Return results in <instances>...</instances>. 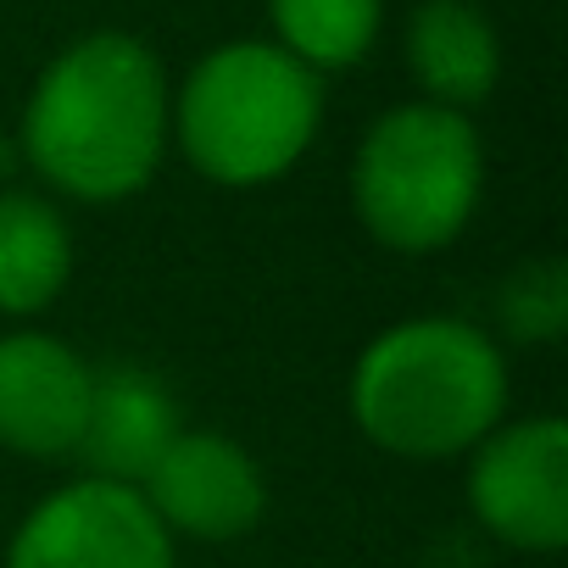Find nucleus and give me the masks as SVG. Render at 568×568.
Instances as JSON below:
<instances>
[{
  "label": "nucleus",
  "instance_id": "obj_3",
  "mask_svg": "<svg viewBox=\"0 0 568 568\" xmlns=\"http://www.w3.org/2000/svg\"><path fill=\"white\" fill-rule=\"evenodd\" d=\"M324 123V84L291 51L267 40H234L201 57L173 101V129L195 173L212 184L284 179Z\"/></svg>",
  "mask_w": 568,
  "mask_h": 568
},
{
  "label": "nucleus",
  "instance_id": "obj_9",
  "mask_svg": "<svg viewBox=\"0 0 568 568\" xmlns=\"http://www.w3.org/2000/svg\"><path fill=\"white\" fill-rule=\"evenodd\" d=\"M179 429H184L179 402L151 368L106 363L90 374V407H84V435L73 457H84L95 479L140 485Z\"/></svg>",
  "mask_w": 568,
  "mask_h": 568
},
{
  "label": "nucleus",
  "instance_id": "obj_6",
  "mask_svg": "<svg viewBox=\"0 0 568 568\" xmlns=\"http://www.w3.org/2000/svg\"><path fill=\"white\" fill-rule=\"evenodd\" d=\"M468 507L496 540L518 551H557L568 540V424H496L474 446Z\"/></svg>",
  "mask_w": 568,
  "mask_h": 568
},
{
  "label": "nucleus",
  "instance_id": "obj_10",
  "mask_svg": "<svg viewBox=\"0 0 568 568\" xmlns=\"http://www.w3.org/2000/svg\"><path fill=\"white\" fill-rule=\"evenodd\" d=\"M407 68L435 106H474L496 90L501 45L474 0H424L407 23Z\"/></svg>",
  "mask_w": 568,
  "mask_h": 568
},
{
  "label": "nucleus",
  "instance_id": "obj_1",
  "mask_svg": "<svg viewBox=\"0 0 568 568\" xmlns=\"http://www.w3.org/2000/svg\"><path fill=\"white\" fill-rule=\"evenodd\" d=\"M168 123V79L151 45L90 34L40 73L18 151L79 201H123L156 173Z\"/></svg>",
  "mask_w": 568,
  "mask_h": 568
},
{
  "label": "nucleus",
  "instance_id": "obj_14",
  "mask_svg": "<svg viewBox=\"0 0 568 568\" xmlns=\"http://www.w3.org/2000/svg\"><path fill=\"white\" fill-rule=\"evenodd\" d=\"M18 156H23V151H12V145H7V140H0V179H7V173H12V168H18Z\"/></svg>",
  "mask_w": 568,
  "mask_h": 568
},
{
  "label": "nucleus",
  "instance_id": "obj_8",
  "mask_svg": "<svg viewBox=\"0 0 568 568\" xmlns=\"http://www.w3.org/2000/svg\"><path fill=\"white\" fill-rule=\"evenodd\" d=\"M90 363L40 329L0 341V446L18 457H73L90 407Z\"/></svg>",
  "mask_w": 568,
  "mask_h": 568
},
{
  "label": "nucleus",
  "instance_id": "obj_13",
  "mask_svg": "<svg viewBox=\"0 0 568 568\" xmlns=\"http://www.w3.org/2000/svg\"><path fill=\"white\" fill-rule=\"evenodd\" d=\"M496 313H501V329L518 346L557 341L568 329V267L557 256L513 267L507 284H501V296H496Z\"/></svg>",
  "mask_w": 568,
  "mask_h": 568
},
{
  "label": "nucleus",
  "instance_id": "obj_11",
  "mask_svg": "<svg viewBox=\"0 0 568 568\" xmlns=\"http://www.w3.org/2000/svg\"><path fill=\"white\" fill-rule=\"evenodd\" d=\"M73 273L68 217L40 195H0V313H45Z\"/></svg>",
  "mask_w": 568,
  "mask_h": 568
},
{
  "label": "nucleus",
  "instance_id": "obj_12",
  "mask_svg": "<svg viewBox=\"0 0 568 568\" xmlns=\"http://www.w3.org/2000/svg\"><path fill=\"white\" fill-rule=\"evenodd\" d=\"M278 51H291L302 68H357L385 23V0H267Z\"/></svg>",
  "mask_w": 568,
  "mask_h": 568
},
{
  "label": "nucleus",
  "instance_id": "obj_7",
  "mask_svg": "<svg viewBox=\"0 0 568 568\" xmlns=\"http://www.w3.org/2000/svg\"><path fill=\"white\" fill-rule=\"evenodd\" d=\"M140 496L168 524V535L234 540L267 507V479L245 446L212 429H179L156 468L140 479Z\"/></svg>",
  "mask_w": 568,
  "mask_h": 568
},
{
  "label": "nucleus",
  "instance_id": "obj_2",
  "mask_svg": "<svg viewBox=\"0 0 568 568\" xmlns=\"http://www.w3.org/2000/svg\"><path fill=\"white\" fill-rule=\"evenodd\" d=\"M507 407L501 352L463 318H407L368 341L352 374L357 429L396 457L474 452Z\"/></svg>",
  "mask_w": 568,
  "mask_h": 568
},
{
  "label": "nucleus",
  "instance_id": "obj_4",
  "mask_svg": "<svg viewBox=\"0 0 568 568\" xmlns=\"http://www.w3.org/2000/svg\"><path fill=\"white\" fill-rule=\"evenodd\" d=\"M485 184L479 129L435 101H413L385 112L352 168V201L368 234L390 251H440L452 245Z\"/></svg>",
  "mask_w": 568,
  "mask_h": 568
},
{
  "label": "nucleus",
  "instance_id": "obj_5",
  "mask_svg": "<svg viewBox=\"0 0 568 568\" xmlns=\"http://www.w3.org/2000/svg\"><path fill=\"white\" fill-rule=\"evenodd\" d=\"M7 568H173V535L118 479H73L51 490L12 535Z\"/></svg>",
  "mask_w": 568,
  "mask_h": 568
}]
</instances>
